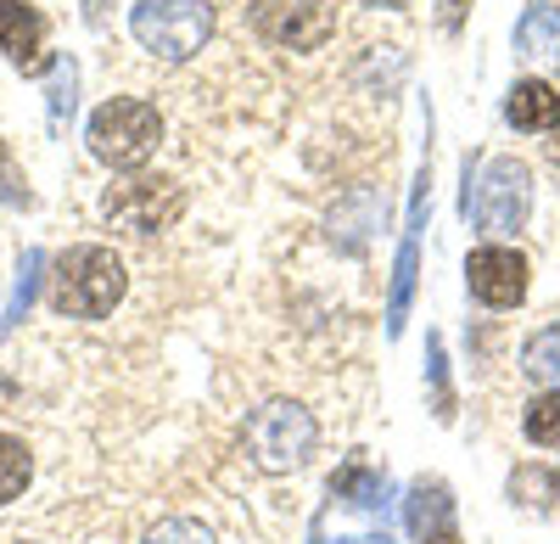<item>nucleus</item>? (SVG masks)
I'll list each match as a JSON object with an SVG mask.
<instances>
[{
    "instance_id": "nucleus-6",
    "label": "nucleus",
    "mask_w": 560,
    "mask_h": 544,
    "mask_svg": "<svg viewBox=\"0 0 560 544\" xmlns=\"http://www.w3.org/2000/svg\"><path fill=\"white\" fill-rule=\"evenodd\" d=\"M102 213L118 224V231L152 236V231H168V224L185 213V192L174 186V180H158V174L118 180V186L102 197Z\"/></svg>"
},
{
    "instance_id": "nucleus-14",
    "label": "nucleus",
    "mask_w": 560,
    "mask_h": 544,
    "mask_svg": "<svg viewBox=\"0 0 560 544\" xmlns=\"http://www.w3.org/2000/svg\"><path fill=\"white\" fill-rule=\"evenodd\" d=\"M516 51L527 62H555L560 57V7H549V0L527 7V18L516 23Z\"/></svg>"
},
{
    "instance_id": "nucleus-17",
    "label": "nucleus",
    "mask_w": 560,
    "mask_h": 544,
    "mask_svg": "<svg viewBox=\"0 0 560 544\" xmlns=\"http://www.w3.org/2000/svg\"><path fill=\"white\" fill-rule=\"evenodd\" d=\"M28 477H34V461H28L23 438H7V432H0V506H12L18 494L28 488Z\"/></svg>"
},
{
    "instance_id": "nucleus-22",
    "label": "nucleus",
    "mask_w": 560,
    "mask_h": 544,
    "mask_svg": "<svg viewBox=\"0 0 560 544\" xmlns=\"http://www.w3.org/2000/svg\"><path fill=\"white\" fill-rule=\"evenodd\" d=\"M0 197H7L12 208H28V180L18 174V163H12L7 141H0Z\"/></svg>"
},
{
    "instance_id": "nucleus-21",
    "label": "nucleus",
    "mask_w": 560,
    "mask_h": 544,
    "mask_svg": "<svg viewBox=\"0 0 560 544\" xmlns=\"http://www.w3.org/2000/svg\"><path fill=\"white\" fill-rule=\"evenodd\" d=\"M39 264H45L39 253H23V269H18L23 281H18V292H12V309H7V326H12V321H23V309L34 303V276H39Z\"/></svg>"
},
{
    "instance_id": "nucleus-2",
    "label": "nucleus",
    "mask_w": 560,
    "mask_h": 544,
    "mask_svg": "<svg viewBox=\"0 0 560 544\" xmlns=\"http://www.w3.org/2000/svg\"><path fill=\"white\" fill-rule=\"evenodd\" d=\"M465 219H477V231L488 236H510L522 231V219L533 208V174L516 158H488L477 169V180L465 174V197H459Z\"/></svg>"
},
{
    "instance_id": "nucleus-23",
    "label": "nucleus",
    "mask_w": 560,
    "mask_h": 544,
    "mask_svg": "<svg viewBox=\"0 0 560 544\" xmlns=\"http://www.w3.org/2000/svg\"><path fill=\"white\" fill-rule=\"evenodd\" d=\"M68 113H73V62H57V84H51V129H62Z\"/></svg>"
},
{
    "instance_id": "nucleus-19",
    "label": "nucleus",
    "mask_w": 560,
    "mask_h": 544,
    "mask_svg": "<svg viewBox=\"0 0 560 544\" xmlns=\"http://www.w3.org/2000/svg\"><path fill=\"white\" fill-rule=\"evenodd\" d=\"M427 377H432V404H438V421H454V387H448L443 337H432V343H427Z\"/></svg>"
},
{
    "instance_id": "nucleus-20",
    "label": "nucleus",
    "mask_w": 560,
    "mask_h": 544,
    "mask_svg": "<svg viewBox=\"0 0 560 544\" xmlns=\"http://www.w3.org/2000/svg\"><path fill=\"white\" fill-rule=\"evenodd\" d=\"M147 544H219V539H213V528H202V522H191V517H168V522L152 528Z\"/></svg>"
},
{
    "instance_id": "nucleus-10",
    "label": "nucleus",
    "mask_w": 560,
    "mask_h": 544,
    "mask_svg": "<svg viewBox=\"0 0 560 544\" xmlns=\"http://www.w3.org/2000/svg\"><path fill=\"white\" fill-rule=\"evenodd\" d=\"M427 186H432V163L415 180V202H409V231L398 242V264H393V292H387V337L404 332L409 321V298H415V276H420V231H427Z\"/></svg>"
},
{
    "instance_id": "nucleus-5",
    "label": "nucleus",
    "mask_w": 560,
    "mask_h": 544,
    "mask_svg": "<svg viewBox=\"0 0 560 544\" xmlns=\"http://www.w3.org/2000/svg\"><path fill=\"white\" fill-rule=\"evenodd\" d=\"M129 28L158 62H185V57H197L208 45L213 7L208 0H135Z\"/></svg>"
},
{
    "instance_id": "nucleus-1",
    "label": "nucleus",
    "mask_w": 560,
    "mask_h": 544,
    "mask_svg": "<svg viewBox=\"0 0 560 544\" xmlns=\"http://www.w3.org/2000/svg\"><path fill=\"white\" fill-rule=\"evenodd\" d=\"M129 276H124V264L113 247H96V242H84V247H68L57 258V276H51V303L62 314H73V321H102V314H113V303L124 298Z\"/></svg>"
},
{
    "instance_id": "nucleus-8",
    "label": "nucleus",
    "mask_w": 560,
    "mask_h": 544,
    "mask_svg": "<svg viewBox=\"0 0 560 544\" xmlns=\"http://www.w3.org/2000/svg\"><path fill=\"white\" fill-rule=\"evenodd\" d=\"M465 287L488 309H516L527 298V258L516 247H477L465 258Z\"/></svg>"
},
{
    "instance_id": "nucleus-13",
    "label": "nucleus",
    "mask_w": 560,
    "mask_h": 544,
    "mask_svg": "<svg viewBox=\"0 0 560 544\" xmlns=\"http://www.w3.org/2000/svg\"><path fill=\"white\" fill-rule=\"evenodd\" d=\"M331 500L337 506H353V511H364V517H387V477L382 472H370V466H342L337 477H331Z\"/></svg>"
},
{
    "instance_id": "nucleus-12",
    "label": "nucleus",
    "mask_w": 560,
    "mask_h": 544,
    "mask_svg": "<svg viewBox=\"0 0 560 544\" xmlns=\"http://www.w3.org/2000/svg\"><path fill=\"white\" fill-rule=\"evenodd\" d=\"M504 118L527 129V135H544L560 124V90L549 79H516L510 84V96H504Z\"/></svg>"
},
{
    "instance_id": "nucleus-24",
    "label": "nucleus",
    "mask_w": 560,
    "mask_h": 544,
    "mask_svg": "<svg viewBox=\"0 0 560 544\" xmlns=\"http://www.w3.org/2000/svg\"><path fill=\"white\" fill-rule=\"evenodd\" d=\"M319 544H325V539H319ZM337 544H393V539H387V528H382V533H359V539H337Z\"/></svg>"
},
{
    "instance_id": "nucleus-3",
    "label": "nucleus",
    "mask_w": 560,
    "mask_h": 544,
    "mask_svg": "<svg viewBox=\"0 0 560 544\" xmlns=\"http://www.w3.org/2000/svg\"><path fill=\"white\" fill-rule=\"evenodd\" d=\"M314 416L303 410V404H292V398H269V404H258V410L247 416V432H242V443H247V461L258 466V472H269V477H280V472H298L308 455H314Z\"/></svg>"
},
{
    "instance_id": "nucleus-25",
    "label": "nucleus",
    "mask_w": 560,
    "mask_h": 544,
    "mask_svg": "<svg viewBox=\"0 0 560 544\" xmlns=\"http://www.w3.org/2000/svg\"><path fill=\"white\" fill-rule=\"evenodd\" d=\"M370 7H404V0H370Z\"/></svg>"
},
{
    "instance_id": "nucleus-16",
    "label": "nucleus",
    "mask_w": 560,
    "mask_h": 544,
    "mask_svg": "<svg viewBox=\"0 0 560 544\" xmlns=\"http://www.w3.org/2000/svg\"><path fill=\"white\" fill-rule=\"evenodd\" d=\"M510 500L527 506V511H549L560 500V477L549 466H516L510 472Z\"/></svg>"
},
{
    "instance_id": "nucleus-9",
    "label": "nucleus",
    "mask_w": 560,
    "mask_h": 544,
    "mask_svg": "<svg viewBox=\"0 0 560 544\" xmlns=\"http://www.w3.org/2000/svg\"><path fill=\"white\" fill-rule=\"evenodd\" d=\"M404 528L415 544H465L454 517V488L443 477H415L404 488Z\"/></svg>"
},
{
    "instance_id": "nucleus-11",
    "label": "nucleus",
    "mask_w": 560,
    "mask_h": 544,
    "mask_svg": "<svg viewBox=\"0 0 560 544\" xmlns=\"http://www.w3.org/2000/svg\"><path fill=\"white\" fill-rule=\"evenodd\" d=\"M0 51H7L23 73H39L45 62V18L23 0H0Z\"/></svg>"
},
{
    "instance_id": "nucleus-7",
    "label": "nucleus",
    "mask_w": 560,
    "mask_h": 544,
    "mask_svg": "<svg viewBox=\"0 0 560 544\" xmlns=\"http://www.w3.org/2000/svg\"><path fill=\"white\" fill-rule=\"evenodd\" d=\"M253 28L280 51H319L337 34L331 0H253Z\"/></svg>"
},
{
    "instance_id": "nucleus-15",
    "label": "nucleus",
    "mask_w": 560,
    "mask_h": 544,
    "mask_svg": "<svg viewBox=\"0 0 560 544\" xmlns=\"http://www.w3.org/2000/svg\"><path fill=\"white\" fill-rule=\"evenodd\" d=\"M522 371L538 382V387H560V326H544V332H533L527 337V348H522Z\"/></svg>"
},
{
    "instance_id": "nucleus-18",
    "label": "nucleus",
    "mask_w": 560,
    "mask_h": 544,
    "mask_svg": "<svg viewBox=\"0 0 560 544\" xmlns=\"http://www.w3.org/2000/svg\"><path fill=\"white\" fill-rule=\"evenodd\" d=\"M522 432L544 449H560V387L555 393H538L527 404V416H522Z\"/></svg>"
},
{
    "instance_id": "nucleus-4",
    "label": "nucleus",
    "mask_w": 560,
    "mask_h": 544,
    "mask_svg": "<svg viewBox=\"0 0 560 544\" xmlns=\"http://www.w3.org/2000/svg\"><path fill=\"white\" fill-rule=\"evenodd\" d=\"M84 141L113 169H140L163 141V118H158L152 102H140V96H113V102H102L96 113H90Z\"/></svg>"
}]
</instances>
